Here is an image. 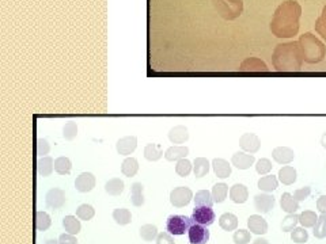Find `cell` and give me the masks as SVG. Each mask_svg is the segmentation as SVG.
Returning a JSON list of instances; mask_svg holds the SVG:
<instances>
[{
	"label": "cell",
	"instance_id": "6da1fadb",
	"mask_svg": "<svg viewBox=\"0 0 326 244\" xmlns=\"http://www.w3.org/2000/svg\"><path fill=\"white\" fill-rule=\"evenodd\" d=\"M194 224L192 217L182 216V214H171L167 218L166 222V230L173 236L184 235L185 232H188L189 228Z\"/></svg>",
	"mask_w": 326,
	"mask_h": 244
},
{
	"label": "cell",
	"instance_id": "7a4b0ae2",
	"mask_svg": "<svg viewBox=\"0 0 326 244\" xmlns=\"http://www.w3.org/2000/svg\"><path fill=\"white\" fill-rule=\"evenodd\" d=\"M192 220L200 225H212L215 221V212L209 206H194L192 213Z\"/></svg>",
	"mask_w": 326,
	"mask_h": 244
},
{
	"label": "cell",
	"instance_id": "3957f363",
	"mask_svg": "<svg viewBox=\"0 0 326 244\" xmlns=\"http://www.w3.org/2000/svg\"><path fill=\"white\" fill-rule=\"evenodd\" d=\"M193 198L192 190L185 186H179L175 187L170 193V202L175 207H184L186 206Z\"/></svg>",
	"mask_w": 326,
	"mask_h": 244
},
{
	"label": "cell",
	"instance_id": "277c9868",
	"mask_svg": "<svg viewBox=\"0 0 326 244\" xmlns=\"http://www.w3.org/2000/svg\"><path fill=\"white\" fill-rule=\"evenodd\" d=\"M189 243L190 244H207L209 240V230L204 225L193 224L188 230Z\"/></svg>",
	"mask_w": 326,
	"mask_h": 244
},
{
	"label": "cell",
	"instance_id": "5b68a950",
	"mask_svg": "<svg viewBox=\"0 0 326 244\" xmlns=\"http://www.w3.org/2000/svg\"><path fill=\"white\" fill-rule=\"evenodd\" d=\"M67 197L65 193L59 187H53L45 195V203L46 206L51 207V209H60L65 205Z\"/></svg>",
	"mask_w": 326,
	"mask_h": 244
},
{
	"label": "cell",
	"instance_id": "8992f818",
	"mask_svg": "<svg viewBox=\"0 0 326 244\" xmlns=\"http://www.w3.org/2000/svg\"><path fill=\"white\" fill-rule=\"evenodd\" d=\"M239 147L244 149V152L252 153L253 155V153L260 151L261 141H260V138L254 133H245L239 138Z\"/></svg>",
	"mask_w": 326,
	"mask_h": 244
},
{
	"label": "cell",
	"instance_id": "52a82bcc",
	"mask_svg": "<svg viewBox=\"0 0 326 244\" xmlns=\"http://www.w3.org/2000/svg\"><path fill=\"white\" fill-rule=\"evenodd\" d=\"M275 206V197L268 193L257 194L254 197V207L260 213H269Z\"/></svg>",
	"mask_w": 326,
	"mask_h": 244
},
{
	"label": "cell",
	"instance_id": "ba28073f",
	"mask_svg": "<svg viewBox=\"0 0 326 244\" xmlns=\"http://www.w3.org/2000/svg\"><path fill=\"white\" fill-rule=\"evenodd\" d=\"M95 187V176L91 172H82L75 180V189L79 193H90Z\"/></svg>",
	"mask_w": 326,
	"mask_h": 244
},
{
	"label": "cell",
	"instance_id": "9c48e42d",
	"mask_svg": "<svg viewBox=\"0 0 326 244\" xmlns=\"http://www.w3.org/2000/svg\"><path fill=\"white\" fill-rule=\"evenodd\" d=\"M138 147V138L135 136H127V137L120 138L117 144H116V149L120 155L128 156L131 153L135 152V149Z\"/></svg>",
	"mask_w": 326,
	"mask_h": 244
},
{
	"label": "cell",
	"instance_id": "30bf717a",
	"mask_svg": "<svg viewBox=\"0 0 326 244\" xmlns=\"http://www.w3.org/2000/svg\"><path fill=\"white\" fill-rule=\"evenodd\" d=\"M254 155H249L248 152H235L233 155V159H231V163L233 166L237 167L238 170H248L250 167L254 164Z\"/></svg>",
	"mask_w": 326,
	"mask_h": 244
},
{
	"label": "cell",
	"instance_id": "8fae6325",
	"mask_svg": "<svg viewBox=\"0 0 326 244\" xmlns=\"http://www.w3.org/2000/svg\"><path fill=\"white\" fill-rule=\"evenodd\" d=\"M272 157L279 164H289L295 159V153L288 147H277L272 151Z\"/></svg>",
	"mask_w": 326,
	"mask_h": 244
},
{
	"label": "cell",
	"instance_id": "7c38bea8",
	"mask_svg": "<svg viewBox=\"0 0 326 244\" xmlns=\"http://www.w3.org/2000/svg\"><path fill=\"white\" fill-rule=\"evenodd\" d=\"M249 230L256 235H265L268 232V222L260 214H253L248 218Z\"/></svg>",
	"mask_w": 326,
	"mask_h": 244
},
{
	"label": "cell",
	"instance_id": "4fadbf2b",
	"mask_svg": "<svg viewBox=\"0 0 326 244\" xmlns=\"http://www.w3.org/2000/svg\"><path fill=\"white\" fill-rule=\"evenodd\" d=\"M249 198L248 187L242 183H235L230 189V199L234 203H245Z\"/></svg>",
	"mask_w": 326,
	"mask_h": 244
},
{
	"label": "cell",
	"instance_id": "5bb4252c",
	"mask_svg": "<svg viewBox=\"0 0 326 244\" xmlns=\"http://www.w3.org/2000/svg\"><path fill=\"white\" fill-rule=\"evenodd\" d=\"M189 138V130L184 125H178L171 128L169 132V140L173 144H184L185 141H188Z\"/></svg>",
	"mask_w": 326,
	"mask_h": 244
},
{
	"label": "cell",
	"instance_id": "9a60e30c",
	"mask_svg": "<svg viewBox=\"0 0 326 244\" xmlns=\"http://www.w3.org/2000/svg\"><path fill=\"white\" fill-rule=\"evenodd\" d=\"M212 168L215 171L218 178H229L231 175V164L225 159H213L212 161Z\"/></svg>",
	"mask_w": 326,
	"mask_h": 244
},
{
	"label": "cell",
	"instance_id": "2e32d148",
	"mask_svg": "<svg viewBox=\"0 0 326 244\" xmlns=\"http://www.w3.org/2000/svg\"><path fill=\"white\" fill-rule=\"evenodd\" d=\"M189 148L185 145H177V147H170L165 152L166 160L169 161H178L181 159H185L188 156Z\"/></svg>",
	"mask_w": 326,
	"mask_h": 244
},
{
	"label": "cell",
	"instance_id": "e0dca14e",
	"mask_svg": "<svg viewBox=\"0 0 326 244\" xmlns=\"http://www.w3.org/2000/svg\"><path fill=\"white\" fill-rule=\"evenodd\" d=\"M53 168H55V161L51 156H44L38 159L37 171L40 176H44V178L49 176L53 172Z\"/></svg>",
	"mask_w": 326,
	"mask_h": 244
},
{
	"label": "cell",
	"instance_id": "ac0fdd59",
	"mask_svg": "<svg viewBox=\"0 0 326 244\" xmlns=\"http://www.w3.org/2000/svg\"><path fill=\"white\" fill-rule=\"evenodd\" d=\"M280 206H281V209H283V210H284L285 213L291 214V213L298 212L299 202L294 198V195H292V194L284 193L283 195H281Z\"/></svg>",
	"mask_w": 326,
	"mask_h": 244
},
{
	"label": "cell",
	"instance_id": "d6986e66",
	"mask_svg": "<svg viewBox=\"0 0 326 244\" xmlns=\"http://www.w3.org/2000/svg\"><path fill=\"white\" fill-rule=\"evenodd\" d=\"M279 180L285 186H291L296 182V170L291 166H284L279 171Z\"/></svg>",
	"mask_w": 326,
	"mask_h": 244
},
{
	"label": "cell",
	"instance_id": "ffe728a7",
	"mask_svg": "<svg viewBox=\"0 0 326 244\" xmlns=\"http://www.w3.org/2000/svg\"><path fill=\"white\" fill-rule=\"evenodd\" d=\"M257 186L258 189L262 190L264 193H272V191H275V190L277 189L279 182H277V178H276V176L265 175L260 178Z\"/></svg>",
	"mask_w": 326,
	"mask_h": 244
},
{
	"label": "cell",
	"instance_id": "44dd1931",
	"mask_svg": "<svg viewBox=\"0 0 326 244\" xmlns=\"http://www.w3.org/2000/svg\"><path fill=\"white\" fill-rule=\"evenodd\" d=\"M193 172H194V176L196 178H202L205 176L209 172V161L205 159V157H196L194 159V163H193Z\"/></svg>",
	"mask_w": 326,
	"mask_h": 244
},
{
	"label": "cell",
	"instance_id": "7402d4cb",
	"mask_svg": "<svg viewBox=\"0 0 326 244\" xmlns=\"http://www.w3.org/2000/svg\"><path fill=\"white\" fill-rule=\"evenodd\" d=\"M219 225H221L222 229L227 230V232L235 230L238 228V218L233 213H225L219 218Z\"/></svg>",
	"mask_w": 326,
	"mask_h": 244
},
{
	"label": "cell",
	"instance_id": "603a6c76",
	"mask_svg": "<svg viewBox=\"0 0 326 244\" xmlns=\"http://www.w3.org/2000/svg\"><path fill=\"white\" fill-rule=\"evenodd\" d=\"M139 161L135 157H127L121 164V172L128 178H132L138 174Z\"/></svg>",
	"mask_w": 326,
	"mask_h": 244
},
{
	"label": "cell",
	"instance_id": "cb8c5ba5",
	"mask_svg": "<svg viewBox=\"0 0 326 244\" xmlns=\"http://www.w3.org/2000/svg\"><path fill=\"white\" fill-rule=\"evenodd\" d=\"M63 226H64L65 232L71 235H78L82 229L80 221L75 216H65L63 218Z\"/></svg>",
	"mask_w": 326,
	"mask_h": 244
},
{
	"label": "cell",
	"instance_id": "d4e9b609",
	"mask_svg": "<svg viewBox=\"0 0 326 244\" xmlns=\"http://www.w3.org/2000/svg\"><path fill=\"white\" fill-rule=\"evenodd\" d=\"M144 186L142 183H136L132 184V187H131V202L134 203L135 206H142L143 203H144Z\"/></svg>",
	"mask_w": 326,
	"mask_h": 244
},
{
	"label": "cell",
	"instance_id": "484cf974",
	"mask_svg": "<svg viewBox=\"0 0 326 244\" xmlns=\"http://www.w3.org/2000/svg\"><path fill=\"white\" fill-rule=\"evenodd\" d=\"M124 182L120 179V178H113V179L107 180L105 184L106 193L111 194L113 197H117V195H120V194L123 193V191H124Z\"/></svg>",
	"mask_w": 326,
	"mask_h": 244
},
{
	"label": "cell",
	"instance_id": "4316f807",
	"mask_svg": "<svg viewBox=\"0 0 326 244\" xmlns=\"http://www.w3.org/2000/svg\"><path fill=\"white\" fill-rule=\"evenodd\" d=\"M163 156V151H162L161 145L158 144H147L144 148V157L150 161L159 160Z\"/></svg>",
	"mask_w": 326,
	"mask_h": 244
},
{
	"label": "cell",
	"instance_id": "83f0119b",
	"mask_svg": "<svg viewBox=\"0 0 326 244\" xmlns=\"http://www.w3.org/2000/svg\"><path fill=\"white\" fill-rule=\"evenodd\" d=\"M71 170H72V163L68 157L60 156L55 160V171L60 175H69Z\"/></svg>",
	"mask_w": 326,
	"mask_h": 244
},
{
	"label": "cell",
	"instance_id": "f1b7e54d",
	"mask_svg": "<svg viewBox=\"0 0 326 244\" xmlns=\"http://www.w3.org/2000/svg\"><path fill=\"white\" fill-rule=\"evenodd\" d=\"M227 194H229V186L226 183H216L215 186L212 187V198H213V202H225V199L227 198Z\"/></svg>",
	"mask_w": 326,
	"mask_h": 244
},
{
	"label": "cell",
	"instance_id": "f546056e",
	"mask_svg": "<svg viewBox=\"0 0 326 244\" xmlns=\"http://www.w3.org/2000/svg\"><path fill=\"white\" fill-rule=\"evenodd\" d=\"M194 205L196 206H209L212 207V203H213V198H212V193H209L208 190H200L196 193L194 195Z\"/></svg>",
	"mask_w": 326,
	"mask_h": 244
},
{
	"label": "cell",
	"instance_id": "4dcf8cb0",
	"mask_svg": "<svg viewBox=\"0 0 326 244\" xmlns=\"http://www.w3.org/2000/svg\"><path fill=\"white\" fill-rule=\"evenodd\" d=\"M318 221V216L312 210H304L299 214V222L303 228H314Z\"/></svg>",
	"mask_w": 326,
	"mask_h": 244
},
{
	"label": "cell",
	"instance_id": "1f68e13d",
	"mask_svg": "<svg viewBox=\"0 0 326 244\" xmlns=\"http://www.w3.org/2000/svg\"><path fill=\"white\" fill-rule=\"evenodd\" d=\"M113 220L119 225H127V224L132 221V214H131L128 209L119 207V209H115V212H113Z\"/></svg>",
	"mask_w": 326,
	"mask_h": 244
},
{
	"label": "cell",
	"instance_id": "d6a6232c",
	"mask_svg": "<svg viewBox=\"0 0 326 244\" xmlns=\"http://www.w3.org/2000/svg\"><path fill=\"white\" fill-rule=\"evenodd\" d=\"M51 224H52L51 216H49L48 213L37 212V214H36V226H37V230H40V232H45L46 229H49Z\"/></svg>",
	"mask_w": 326,
	"mask_h": 244
},
{
	"label": "cell",
	"instance_id": "836d02e7",
	"mask_svg": "<svg viewBox=\"0 0 326 244\" xmlns=\"http://www.w3.org/2000/svg\"><path fill=\"white\" fill-rule=\"evenodd\" d=\"M299 224V214L296 213H291L288 216H285L283 218V222H281V229L283 232H291L296 228V225Z\"/></svg>",
	"mask_w": 326,
	"mask_h": 244
},
{
	"label": "cell",
	"instance_id": "e575fe53",
	"mask_svg": "<svg viewBox=\"0 0 326 244\" xmlns=\"http://www.w3.org/2000/svg\"><path fill=\"white\" fill-rule=\"evenodd\" d=\"M158 228L152 224H146L140 228V236H142L143 240L146 241H152L158 237Z\"/></svg>",
	"mask_w": 326,
	"mask_h": 244
},
{
	"label": "cell",
	"instance_id": "d590c367",
	"mask_svg": "<svg viewBox=\"0 0 326 244\" xmlns=\"http://www.w3.org/2000/svg\"><path fill=\"white\" fill-rule=\"evenodd\" d=\"M94 214H95L94 207L91 205H87V203H83L76 209V217L80 220H84V221H90Z\"/></svg>",
	"mask_w": 326,
	"mask_h": 244
},
{
	"label": "cell",
	"instance_id": "8d00e7d4",
	"mask_svg": "<svg viewBox=\"0 0 326 244\" xmlns=\"http://www.w3.org/2000/svg\"><path fill=\"white\" fill-rule=\"evenodd\" d=\"M312 233H314V237H317V239H325L326 237V214H321V216L318 217V221L314 226V230H312Z\"/></svg>",
	"mask_w": 326,
	"mask_h": 244
},
{
	"label": "cell",
	"instance_id": "74e56055",
	"mask_svg": "<svg viewBox=\"0 0 326 244\" xmlns=\"http://www.w3.org/2000/svg\"><path fill=\"white\" fill-rule=\"evenodd\" d=\"M291 240L294 241V243L302 244L308 241V233L306 228L303 226H299V228H295L294 230H291Z\"/></svg>",
	"mask_w": 326,
	"mask_h": 244
},
{
	"label": "cell",
	"instance_id": "f35d334b",
	"mask_svg": "<svg viewBox=\"0 0 326 244\" xmlns=\"http://www.w3.org/2000/svg\"><path fill=\"white\" fill-rule=\"evenodd\" d=\"M192 171V163L188 160V159H181V160L177 161V166H175V172L178 174L181 178H185L188 176Z\"/></svg>",
	"mask_w": 326,
	"mask_h": 244
},
{
	"label": "cell",
	"instance_id": "ab89813d",
	"mask_svg": "<svg viewBox=\"0 0 326 244\" xmlns=\"http://www.w3.org/2000/svg\"><path fill=\"white\" fill-rule=\"evenodd\" d=\"M63 136H64L65 140H74L76 136H78V125L75 121H69L64 125L63 128Z\"/></svg>",
	"mask_w": 326,
	"mask_h": 244
},
{
	"label": "cell",
	"instance_id": "60d3db41",
	"mask_svg": "<svg viewBox=\"0 0 326 244\" xmlns=\"http://www.w3.org/2000/svg\"><path fill=\"white\" fill-rule=\"evenodd\" d=\"M233 240H234L235 244H248L250 243V240H252V235H250L249 230L239 229L234 233Z\"/></svg>",
	"mask_w": 326,
	"mask_h": 244
},
{
	"label": "cell",
	"instance_id": "b9f144b4",
	"mask_svg": "<svg viewBox=\"0 0 326 244\" xmlns=\"http://www.w3.org/2000/svg\"><path fill=\"white\" fill-rule=\"evenodd\" d=\"M272 163L269 159H260V160L256 163V171H257L260 175H267L268 172L272 171Z\"/></svg>",
	"mask_w": 326,
	"mask_h": 244
},
{
	"label": "cell",
	"instance_id": "7bdbcfd3",
	"mask_svg": "<svg viewBox=\"0 0 326 244\" xmlns=\"http://www.w3.org/2000/svg\"><path fill=\"white\" fill-rule=\"evenodd\" d=\"M51 151V145L46 141L45 138H38L37 140V155L40 157H44V155H48Z\"/></svg>",
	"mask_w": 326,
	"mask_h": 244
},
{
	"label": "cell",
	"instance_id": "ee69618b",
	"mask_svg": "<svg viewBox=\"0 0 326 244\" xmlns=\"http://www.w3.org/2000/svg\"><path fill=\"white\" fill-rule=\"evenodd\" d=\"M310 194H311V189H310L308 186H304V187H302V189H298L296 191H295L294 198L296 199L298 202H300V201H304L306 198H308Z\"/></svg>",
	"mask_w": 326,
	"mask_h": 244
},
{
	"label": "cell",
	"instance_id": "f6af8a7d",
	"mask_svg": "<svg viewBox=\"0 0 326 244\" xmlns=\"http://www.w3.org/2000/svg\"><path fill=\"white\" fill-rule=\"evenodd\" d=\"M156 244H175L173 235H170L169 232H162L156 237Z\"/></svg>",
	"mask_w": 326,
	"mask_h": 244
},
{
	"label": "cell",
	"instance_id": "bcb514c9",
	"mask_svg": "<svg viewBox=\"0 0 326 244\" xmlns=\"http://www.w3.org/2000/svg\"><path fill=\"white\" fill-rule=\"evenodd\" d=\"M59 241L60 244H78V240H76L75 235H71V233H63V235H60Z\"/></svg>",
	"mask_w": 326,
	"mask_h": 244
},
{
	"label": "cell",
	"instance_id": "7dc6e473",
	"mask_svg": "<svg viewBox=\"0 0 326 244\" xmlns=\"http://www.w3.org/2000/svg\"><path fill=\"white\" fill-rule=\"evenodd\" d=\"M317 209L321 214H326V195H321L317 201Z\"/></svg>",
	"mask_w": 326,
	"mask_h": 244
},
{
	"label": "cell",
	"instance_id": "c3c4849f",
	"mask_svg": "<svg viewBox=\"0 0 326 244\" xmlns=\"http://www.w3.org/2000/svg\"><path fill=\"white\" fill-rule=\"evenodd\" d=\"M253 244H269V241H268L267 239H262V237H258V239H256L254 241H253Z\"/></svg>",
	"mask_w": 326,
	"mask_h": 244
},
{
	"label": "cell",
	"instance_id": "681fc988",
	"mask_svg": "<svg viewBox=\"0 0 326 244\" xmlns=\"http://www.w3.org/2000/svg\"><path fill=\"white\" fill-rule=\"evenodd\" d=\"M321 145L323 148H326V132L323 134H322V137H321Z\"/></svg>",
	"mask_w": 326,
	"mask_h": 244
},
{
	"label": "cell",
	"instance_id": "f907efd6",
	"mask_svg": "<svg viewBox=\"0 0 326 244\" xmlns=\"http://www.w3.org/2000/svg\"><path fill=\"white\" fill-rule=\"evenodd\" d=\"M45 244H60V241H59V240L51 239V240H48V241H46Z\"/></svg>",
	"mask_w": 326,
	"mask_h": 244
}]
</instances>
